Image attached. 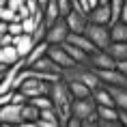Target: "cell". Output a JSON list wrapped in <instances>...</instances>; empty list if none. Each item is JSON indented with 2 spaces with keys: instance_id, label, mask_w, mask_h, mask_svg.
<instances>
[{
  "instance_id": "obj_21",
  "label": "cell",
  "mask_w": 127,
  "mask_h": 127,
  "mask_svg": "<svg viewBox=\"0 0 127 127\" xmlns=\"http://www.w3.org/2000/svg\"><path fill=\"white\" fill-rule=\"evenodd\" d=\"M22 56L17 54V50H15V45L11 43V45H2V52H0V60L4 63V65H13V63H17Z\"/></svg>"
},
{
  "instance_id": "obj_16",
  "label": "cell",
  "mask_w": 127,
  "mask_h": 127,
  "mask_svg": "<svg viewBox=\"0 0 127 127\" xmlns=\"http://www.w3.org/2000/svg\"><path fill=\"white\" fill-rule=\"evenodd\" d=\"M106 52L114 60H127V41H110V45L106 47Z\"/></svg>"
},
{
  "instance_id": "obj_32",
  "label": "cell",
  "mask_w": 127,
  "mask_h": 127,
  "mask_svg": "<svg viewBox=\"0 0 127 127\" xmlns=\"http://www.w3.org/2000/svg\"><path fill=\"white\" fill-rule=\"evenodd\" d=\"M37 4H39V9H45V4H47V0H37Z\"/></svg>"
},
{
  "instance_id": "obj_9",
  "label": "cell",
  "mask_w": 127,
  "mask_h": 127,
  "mask_svg": "<svg viewBox=\"0 0 127 127\" xmlns=\"http://www.w3.org/2000/svg\"><path fill=\"white\" fill-rule=\"evenodd\" d=\"M88 65L93 69H110V67H116V60L106 50H95L88 54Z\"/></svg>"
},
{
  "instance_id": "obj_28",
  "label": "cell",
  "mask_w": 127,
  "mask_h": 127,
  "mask_svg": "<svg viewBox=\"0 0 127 127\" xmlns=\"http://www.w3.org/2000/svg\"><path fill=\"white\" fill-rule=\"evenodd\" d=\"M116 69L127 78V60H116Z\"/></svg>"
},
{
  "instance_id": "obj_13",
  "label": "cell",
  "mask_w": 127,
  "mask_h": 127,
  "mask_svg": "<svg viewBox=\"0 0 127 127\" xmlns=\"http://www.w3.org/2000/svg\"><path fill=\"white\" fill-rule=\"evenodd\" d=\"M67 41L71 43V45H75V47H80V50H84L86 54H91V52H95V50H97V47L93 45V41L88 39L84 32H69Z\"/></svg>"
},
{
  "instance_id": "obj_2",
  "label": "cell",
  "mask_w": 127,
  "mask_h": 127,
  "mask_svg": "<svg viewBox=\"0 0 127 127\" xmlns=\"http://www.w3.org/2000/svg\"><path fill=\"white\" fill-rule=\"evenodd\" d=\"M88 39L93 41V45L97 50H106L110 45V24H95V22H88L86 24V30H84Z\"/></svg>"
},
{
  "instance_id": "obj_5",
  "label": "cell",
  "mask_w": 127,
  "mask_h": 127,
  "mask_svg": "<svg viewBox=\"0 0 127 127\" xmlns=\"http://www.w3.org/2000/svg\"><path fill=\"white\" fill-rule=\"evenodd\" d=\"M95 112H97V103H95V99L91 97V95L71 101V114L78 116L80 121H84L86 116H91V114H95Z\"/></svg>"
},
{
  "instance_id": "obj_15",
  "label": "cell",
  "mask_w": 127,
  "mask_h": 127,
  "mask_svg": "<svg viewBox=\"0 0 127 127\" xmlns=\"http://www.w3.org/2000/svg\"><path fill=\"white\" fill-rule=\"evenodd\" d=\"M106 86V84H103ZM114 99V106L121 110H127V86H106Z\"/></svg>"
},
{
  "instance_id": "obj_1",
  "label": "cell",
  "mask_w": 127,
  "mask_h": 127,
  "mask_svg": "<svg viewBox=\"0 0 127 127\" xmlns=\"http://www.w3.org/2000/svg\"><path fill=\"white\" fill-rule=\"evenodd\" d=\"M50 99H52V106L60 119V127H65L69 116H71V101H73V97H71L67 82L63 78H58V80H54L50 84Z\"/></svg>"
},
{
  "instance_id": "obj_18",
  "label": "cell",
  "mask_w": 127,
  "mask_h": 127,
  "mask_svg": "<svg viewBox=\"0 0 127 127\" xmlns=\"http://www.w3.org/2000/svg\"><path fill=\"white\" fill-rule=\"evenodd\" d=\"M110 39L112 41H127V24L121 20L110 22Z\"/></svg>"
},
{
  "instance_id": "obj_27",
  "label": "cell",
  "mask_w": 127,
  "mask_h": 127,
  "mask_svg": "<svg viewBox=\"0 0 127 127\" xmlns=\"http://www.w3.org/2000/svg\"><path fill=\"white\" fill-rule=\"evenodd\" d=\"M116 110H119V123L127 127V110H121V108H116Z\"/></svg>"
},
{
  "instance_id": "obj_7",
  "label": "cell",
  "mask_w": 127,
  "mask_h": 127,
  "mask_svg": "<svg viewBox=\"0 0 127 127\" xmlns=\"http://www.w3.org/2000/svg\"><path fill=\"white\" fill-rule=\"evenodd\" d=\"M97 75H99L101 84L106 86H127V78L121 73L116 67H110V69H95Z\"/></svg>"
},
{
  "instance_id": "obj_33",
  "label": "cell",
  "mask_w": 127,
  "mask_h": 127,
  "mask_svg": "<svg viewBox=\"0 0 127 127\" xmlns=\"http://www.w3.org/2000/svg\"><path fill=\"white\" fill-rule=\"evenodd\" d=\"M4 71H7V65H4L2 60H0V73H4Z\"/></svg>"
},
{
  "instance_id": "obj_8",
  "label": "cell",
  "mask_w": 127,
  "mask_h": 127,
  "mask_svg": "<svg viewBox=\"0 0 127 127\" xmlns=\"http://www.w3.org/2000/svg\"><path fill=\"white\" fill-rule=\"evenodd\" d=\"M45 54L54 60V63H56V65H60L63 69L73 67V65H75V60L67 54V50L63 47V43H56V45H47V52H45Z\"/></svg>"
},
{
  "instance_id": "obj_34",
  "label": "cell",
  "mask_w": 127,
  "mask_h": 127,
  "mask_svg": "<svg viewBox=\"0 0 127 127\" xmlns=\"http://www.w3.org/2000/svg\"><path fill=\"white\" fill-rule=\"evenodd\" d=\"M99 2H101V4H108V2H110V0H99Z\"/></svg>"
},
{
  "instance_id": "obj_31",
  "label": "cell",
  "mask_w": 127,
  "mask_h": 127,
  "mask_svg": "<svg viewBox=\"0 0 127 127\" xmlns=\"http://www.w3.org/2000/svg\"><path fill=\"white\" fill-rule=\"evenodd\" d=\"M97 4H99V0H88V11H91L93 7H97Z\"/></svg>"
},
{
  "instance_id": "obj_4",
  "label": "cell",
  "mask_w": 127,
  "mask_h": 127,
  "mask_svg": "<svg viewBox=\"0 0 127 127\" xmlns=\"http://www.w3.org/2000/svg\"><path fill=\"white\" fill-rule=\"evenodd\" d=\"M22 123V106L9 101L4 106H0V125L2 127H11V125H20Z\"/></svg>"
},
{
  "instance_id": "obj_11",
  "label": "cell",
  "mask_w": 127,
  "mask_h": 127,
  "mask_svg": "<svg viewBox=\"0 0 127 127\" xmlns=\"http://www.w3.org/2000/svg\"><path fill=\"white\" fill-rule=\"evenodd\" d=\"M88 22H95V24H110L112 22V11H110V4H97L88 11Z\"/></svg>"
},
{
  "instance_id": "obj_3",
  "label": "cell",
  "mask_w": 127,
  "mask_h": 127,
  "mask_svg": "<svg viewBox=\"0 0 127 127\" xmlns=\"http://www.w3.org/2000/svg\"><path fill=\"white\" fill-rule=\"evenodd\" d=\"M69 37V26L65 17H58L56 22L47 24V30H45V41L50 45H56V43H65Z\"/></svg>"
},
{
  "instance_id": "obj_25",
  "label": "cell",
  "mask_w": 127,
  "mask_h": 127,
  "mask_svg": "<svg viewBox=\"0 0 127 127\" xmlns=\"http://www.w3.org/2000/svg\"><path fill=\"white\" fill-rule=\"evenodd\" d=\"M7 32H9V34H13V37L22 34V32H24V26H22V22H20V20L9 22V24H7Z\"/></svg>"
},
{
  "instance_id": "obj_24",
  "label": "cell",
  "mask_w": 127,
  "mask_h": 127,
  "mask_svg": "<svg viewBox=\"0 0 127 127\" xmlns=\"http://www.w3.org/2000/svg\"><path fill=\"white\" fill-rule=\"evenodd\" d=\"M0 20L9 24V22L20 20V15H17V11H15V9H11V7H7V4H4V7H0Z\"/></svg>"
},
{
  "instance_id": "obj_26",
  "label": "cell",
  "mask_w": 127,
  "mask_h": 127,
  "mask_svg": "<svg viewBox=\"0 0 127 127\" xmlns=\"http://www.w3.org/2000/svg\"><path fill=\"white\" fill-rule=\"evenodd\" d=\"M11 43H13V34L4 32L2 37H0V45H11Z\"/></svg>"
},
{
  "instance_id": "obj_19",
  "label": "cell",
  "mask_w": 127,
  "mask_h": 127,
  "mask_svg": "<svg viewBox=\"0 0 127 127\" xmlns=\"http://www.w3.org/2000/svg\"><path fill=\"white\" fill-rule=\"evenodd\" d=\"M47 45H50V43H47L45 39H43V41H39V43H34V45H32V50H30V52H28L26 56H24V63H26L28 67H30V65H32V63H34L37 58H39V56H43V54L47 52Z\"/></svg>"
},
{
  "instance_id": "obj_12",
  "label": "cell",
  "mask_w": 127,
  "mask_h": 127,
  "mask_svg": "<svg viewBox=\"0 0 127 127\" xmlns=\"http://www.w3.org/2000/svg\"><path fill=\"white\" fill-rule=\"evenodd\" d=\"M39 108H34L30 101H26L22 106V123L20 127H37V121H39Z\"/></svg>"
},
{
  "instance_id": "obj_22",
  "label": "cell",
  "mask_w": 127,
  "mask_h": 127,
  "mask_svg": "<svg viewBox=\"0 0 127 127\" xmlns=\"http://www.w3.org/2000/svg\"><path fill=\"white\" fill-rule=\"evenodd\" d=\"M28 101H30L34 108H39V110H43V108H52V99H50V95H37V97H30Z\"/></svg>"
},
{
  "instance_id": "obj_6",
  "label": "cell",
  "mask_w": 127,
  "mask_h": 127,
  "mask_svg": "<svg viewBox=\"0 0 127 127\" xmlns=\"http://www.w3.org/2000/svg\"><path fill=\"white\" fill-rule=\"evenodd\" d=\"M65 22L69 26V32H84L88 24V13H84L82 9H71L67 15H65Z\"/></svg>"
},
{
  "instance_id": "obj_14",
  "label": "cell",
  "mask_w": 127,
  "mask_h": 127,
  "mask_svg": "<svg viewBox=\"0 0 127 127\" xmlns=\"http://www.w3.org/2000/svg\"><path fill=\"white\" fill-rule=\"evenodd\" d=\"M13 45H15V50H17V54L24 58V56L32 50V45H34L32 34L30 32H22V34H17V37H13Z\"/></svg>"
},
{
  "instance_id": "obj_23",
  "label": "cell",
  "mask_w": 127,
  "mask_h": 127,
  "mask_svg": "<svg viewBox=\"0 0 127 127\" xmlns=\"http://www.w3.org/2000/svg\"><path fill=\"white\" fill-rule=\"evenodd\" d=\"M45 30H47V24H45V20L37 22L34 30L30 32V34H32V41H34V43H39V41H43V39H45Z\"/></svg>"
},
{
  "instance_id": "obj_30",
  "label": "cell",
  "mask_w": 127,
  "mask_h": 127,
  "mask_svg": "<svg viewBox=\"0 0 127 127\" xmlns=\"http://www.w3.org/2000/svg\"><path fill=\"white\" fill-rule=\"evenodd\" d=\"M4 32H7V22H2V20H0V37H2Z\"/></svg>"
},
{
  "instance_id": "obj_20",
  "label": "cell",
  "mask_w": 127,
  "mask_h": 127,
  "mask_svg": "<svg viewBox=\"0 0 127 127\" xmlns=\"http://www.w3.org/2000/svg\"><path fill=\"white\" fill-rule=\"evenodd\" d=\"M63 47L67 50V54L75 60V63H78V65H88V54L84 52V50H80V47L71 45L69 41H65V43H63Z\"/></svg>"
},
{
  "instance_id": "obj_10",
  "label": "cell",
  "mask_w": 127,
  "mask_h": 127,
  "mask_svg": "<svg viewBox=\"0 0 127 127\" xmlns=\"http://www.w3.org/2000/svg\"><path fill=\"white\" fill-rule=\"evenodd\" d=\"M30 67L37 69V71H43V73H52V75H60V73H63V67H60V65H56V63H54L47 54L39 56V58L30 65Z\"/></svg>"
},
{
  "instance_id": "obj_17",
  "label": "cell",
  "mask_w": 127,
  "mask_h": 127,
  "mask_svg": "<svg viewBox=\"0 0 127 127\" xmlns=\"http://www.w3.org/2000/svg\"><path fill=\"white\" fill-rule=\"evenodd\" d=\"M69 86V93L73 99H82V97H88L91 95V88L84 84V82H78V80H65Z\"/></svg>"
},
{
  "instance_id": "obj_29",
  "label": "cell",
  "mask_w": 127,
  "mask_h": 127,
  "mask_svg": "<svg viewBox=\"0 0 127 127\" xmlns=\"http://www.w3.org/2000/svg\"><path fill=\"white\" fill-rule=\"evenodd\" d=\"M119 20L127 24V0H125V4H123V9H121V13H119Z\"/></svg>"
}]
</instances>
